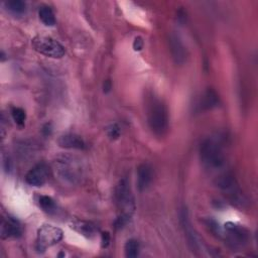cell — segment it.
Segmentation results:
<instances>
[{
  "instance_id": "cell-25",
  "label": "cell",
  "mask_w": 258,
  "mask_h": 258,
  "mask_svg": "<svg viewBox=\"0 0 258 258\" xmlns=\"http://www.w3.org/2000/svg\"><path fill=\"white\" fill-rule=\"evenodd\" d=\"M110 89H111V83H110L109 80H107V81H105V83H104V92L107 93V92L110 91Z\"/></svg>"
},
{
  "instance_id": "cell-18",
  "label": "cell",
  "mask_w": 258,
  "mask_h": 258,
  "mask_svg": "<svg viewBox=\"0 0 258 258\" xmlns=\"http://www.w3.org/2000/svg\"><path fill=\"white\" fill-rule=\"evenodd\" d=\"M38 204H39V207L46 213L55 212L56 205L54 201L48 196H40L38 199Z\"/></svg>"
},
{
  "instance_id": "cell-12",
  "label": "cell",
  "mask_w": 258,
  "mask_h": 258,
  "mask_svg": "<svg viewBox=\"0 0 258 258\" xmlns=\"http://www.w3.org/2000/svg\"><path fill=\"white\" fill-rule=\"evenodd\" d=\"M153 179V170L148 163H142L137 168V187L139 190L146 189Z\"/></svg>"
},
{
  "instance_id": "cell-1",
  "label": "cell",
  "mask_w": 258,
  "mask_h": 258,
  "mask_svg": "<svg viewBox=\"0 0 258 258\" xmlns=\"http://www.w3.org/2000/svg\"><path fill=\"white\" fill-rule=\"evenodd\" d=\"M54 170L61 179L70 183H77L83 177L84 166L78 157L62 155L54 161Z\"/></svg>"
},
{
  "instance_id": "cell-15",
  "label": "cell",
  "mask_w": 258,
  "mask_h": 258,
  "mask_svg": "<svg viewBox=\"0 0 258 258\" xmlns=\"http://www.w3.org/2000/svg\"><path fill=\"white\" fill-rule=\"evenodd\" d=\"M38 16L41 22L46 26H53L56 22L54 13L49 6H41L38 11Z\"/></svg>"
},
{
  "instance_id": "cell-8",
  "label": "cell",
  "mask_w": 258,
  "mask_h": 258,
  "mask_svg": "<svg viewBox=\"0 0 258 258\" xmlns=\"http://www.w3.org/2000/svg\"><path fill=\"white\" fill-rule=\"evenodd\" d=\"M49 174V168L48 166L41 162L36 165H34L25 175V181L32 186H41L43 185Z\"/></svg>"
},
{
  "instance_id": "cell-2",
  "label": "cell",
  "mask_w": 258,
  "mask_h": 258,
  "mask_svg": "<svg viewBox=\"0 0 258 258\" xmlns=\"http://www.w3.org/2000/svg\"><path fill=\"white\" fill-rule=\"evenodd\" d=\"M148 125L157 136H163L168 128V114L165 105L159 100H152L147 113Z\"/></svg>"
},
{
  "instance_id": "cell-4",
  "label": "cell",
  "mask_w": 258,
  "mask_h": 258,
  "mask_svg": "<svg viewBox=\"0 0 258 258\" xmlns=\"http://www.w3.org/2000/svg\"><path fill=\"white\" fill-rule=\"evenodd\" d=\"M32 47L37 52L52 58H60L64 55L66 49L57 40L49 36L38 35L31 41Z\"/></svg>"
},
{
  "instance_id": "cell-10",
  "label": "cell",
  "mask_w": 258,
  "mask_h": 258,
  "mask_svg": "<svg viewBox=\"0 0 258 258\" xmlns=\"http://www.w3.org/2000/svg\"><path fill=\"white\" fill-rule=\"evenodd\" d=\"M180 223L182 225L184 234L186 236V239H187L188 244L191 247L192 251H198V249H199L198 237H197V234L195 233V231H194V229L190 225V221L188 219V213H187V210L185 208H183L180 212Z\"/></svg>"
},
{
  "instance_id": "cell-11",
  "label": "cell",
  "mask_w": 258,
  "mask_h": 258,
  "mask_svg": "<svg viewBox=\"0 0 258 258\" xmlns=\"http://www.w3.org/2000/svg\"><path fill=\"white\" fill-rule=\"evenodd\" d=\"M169 44H170V50L172 57L177 64H182L186 59V49L181 42L178 35L172 33L169 38Z\"/></svg>"
},
{
  "instance_id": "cell-17",
  "label": "cell",
  "mask_w": 258,
  "mask_h": 258,
  "mask_svg": "<svg viewBox=\"0 0 258 258\" xmlns=\"http://www.w3.org/2000/svg\"><path fill=\"white\" fill-rule=\"evenodd\" d=\"M139 250H140V246L137 240L135 239H130L126 242L125 247H124V251H125V255L128 258H134L137 257L139 254Z\"/></svg>"
},
{
  "instance_id": "cell-23",
  "label": "cell",
  "mask_w": 258,
  "mask_h": 258,
  "mask_svg": "<svg viewBox=\"0 0 258 258\" xmlns=\"http://www.w3.org/2000/svg\"><path fill=\"white\" fill-rule=\"evenodd\" d=\"M143 44H144L143 39L140 36L135 37V39L133 41V48H134V50H136V51L141 50L142 47H143Z\"/></svg>"
},
{
  "instance_id": "cell-14",
  "label": "cell",
  "mask_w": 258,
  "mask_h": 258,
  "mask_svg": "<svg viewBox=\"0 0 258 258\" xmlns=\"http://www.w3.org/2000/svg\"><path fill=\"white\" fill-rule=\"evenodd\" d=\"M71 228L86 238H93L97 233V228L94 224L83 220L74 221L71 224Z\"/></svg>"
},
{
  "instance_id": "cell-6",
  "label": "cell",
  "mask_w": 258,
  "mask_h": 258,
  "mask_svg": "<svg viewBox=\"0 0 258 258\" xmlns=\"http://www.w3.org/2000/svg\"><path fill=\"white\" fill-rule=\"evenodd\" d=\"M115 199L119 209L122 210L121 214L131 216L132 213L134 212L135 205L129 183L126 179L120 180L117 184L115 189Z\"/></svg>"
},
{
  "instance_id": "cell-22",
  "label": "cell",
  "mask_w": 258,
  "mask_h": 258,
  "mask_svg": "<svg viewBox=\"0 0 258 258\" xmlns=\"http://www.w3.org/2000/svg\"><path fill=\"white\" fill-rule=\"evenodd\" d=\"M121 130L117 124H112L107 129V134L111 139H117L120 136Z\"/></svg>"
},
{
  "instance_id": "cell-13",
  "label": "cell",
  "mask_w": 258,
  "mask_h": 258,
  "mask_svg": "<svg viewBox=\"0 0 258 258\" xmlns=\"http://www.w3.org/2000/svg\"><path fill=\"white\" fill-rule=\"evenodd\" d=\"M57 144L60 147L68 149H84L86 147L84 139L81 136L73 133L59 136L57 139Z\"/></svg>"
},
{
  "instance_id": "cell-19",
  "label": "cell",
  "mask_w": 258,
  "mask_h": 258,
  "mask_svg": "<svg viewBox=\"0 0 258 258\" xmlns=\"http://www.w3.org/2000/svg\"><path fill=\"white\" fill-rule=\"evenodd\" d=\"M6 8L14 14H22L25 11L26 5L21 0H9L5 2Z\"/></svg>"
},
{
  "instance_id": "cell-16",
  "label": "cell",
  "mask_w": 258,
  "mask_h": 258,
  "mask_svg": "<svg viewBox=\"0 0 258 258\" xmlns=\"http://www.w3.org/2000/svg\"><path fill=\"white\" fill-rule=\"evenodd\" d=\"M219 103V98L217 93L212 90L209 89L205 95L203 96V100L201 102V108L203 109H212L214 107H216Z\"/></svg>"
},
{
  "instance_id": "cell-7",
  "label": "cell",
  "mask_w": 258,
  "mask_h": 258,
  "mask_svg": "<svg viewBox=\"0 0 258 258\" xmlns=\"http://www.w3.org/2000/svg\"><path fill=\"white\" fill-rule=\"evenodd\" d=\"M225 231L227 239L233 247L243 246L248 241V232L242 226L228 222L225 224Z\"/></svg>"
},
{
  "instance_id": "cell-24",
  "label": "cell",
  "mask_w": 258,
  "mask_h": 258,
  "mask_svg": "<svg viewBox=\"0 0 258 258\" xmlns=\"http://www.w3.org/2000/svg\"><path fill=\"white\" fill-rule=\"evenodd\" d=\"M101 242H102V247L106 248L108 247L110 243V234L108 232H103L101 235Z\"/></svg>"
},
{
  "instance_id": "cell-9",
  "label": "cell",
  "mask_w": 258,
  "mask_h": 258,
  "mask_svg": "<svg viewBox=\"0 0 258 258\" xmlns=\"http://www.w3.org/2000/svg\"><path fill=\"white\" fill-rule=\"evenodd\" d=\"M22 233V228L20 223L14 218L7 217L2 219L1 223V237L6 238H16Z\"/></svg>"
},
{
  "instance_id": "cell-3",
  "label": "cell",
  "mask_w": 258,
  "mask_h": 258,
  "mask_svg": "<svg viewBox=\"0 0 258 258\" xmlns=\"http://www.w3.org/2000/svg\"><path fill=\"white\" fill-rule=\"evenodd\" d=\"M201 159L210 168H220L224 165L225 156L220 145L213 139H206L200 148Z\"/></svg>"
},
{
  "instance_id": "cell-20",
  "label": "cell",
  "mask_w": 258,
  "mask_h": 258,
  "mask_svg": "<svg viewBox=\"0 0 258 258\" xmlns=\"http://www.w3.org/2000/svg\"><path fill=\"white\" fill-rule=\"evenodd\" d=\"M11 115L14 120V122L18 126H23L26 120V113L22 108L19 107H13L11 110Z\"/></svg>"
},
{
  "instance_id": "cell-21",
  "label": "cell",
  "mask_w": 258,
  "mask_h": 258,
  "mask_svg": "<svg viewBox=\"0 0 258 258\" xmlns=\"http://www.w3.org/2000/svg\"><path fill=\"white\" fill-rule=\"evenodd\" d=\"M131 216H128V215H125V214H120V216L115 220L114 222V226L116 229H121L123 228L130 220Z\"/></svg>"
},
{
  "instance_id": "cell-5",
  "label": "cell",
  "mask_w": 258,
  "mask_h": 258,
  "mask_svg": "<svg viewBox=\"0 0 258 258\" xmlns=\"http://www.w3.org/2000/svg\"><path fill=\"white\" fill-rule=\"evenodd\" d=\"M62 231L53 225L44 224L42 225L38 231L36 236V250L45 251L48 247H51L57 244L62 239Z\"/></svg>"
}]
</instances>
